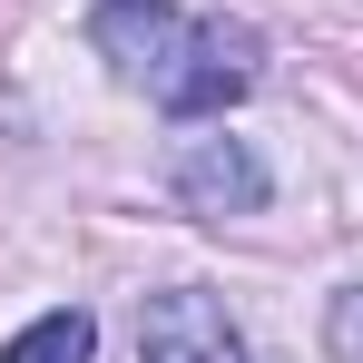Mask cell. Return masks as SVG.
<instances>
[{"label": "cell", "mask_w": 363, "mask_h": 363, "mask_svg": "<svg viewBox=\"0 0 363 363\" xmlns=\"http://www.w3.org/2000/svg\"><path fill=\"white\" fill-rule=\"evenodd\" d=\"M99 50L167 108V118H216V108H236L245 99V40L226 30H206V20H186L177 0H99Z\"/></svg>", "instance_id": "obj_1"}, {"label": "cell", "mask_w": 363, "mask_h": 363, "mask_svg": "<svg viewBox=\"0 0 363 363\" xmlns=\"http://www.w3.org/2000/svg\"><path fill=\"white\" fill-rule=\"evenodd\" d=\"M138 363H245V344H236V324H226L216 295L167 285V295H147V314H138Z\"/></svg>", "instance_id": "obj_2"}, {"label": "cell", "mask_w": 363, "mask_h": 363, "mask_svg": "<svg viewBox=\"0 0 363 363\" xmlns=\"http://www.w3.org/2000/svg\"><path fill=\"white\" fill-rule=\"evenodd\" d=\"M177 196L196 216H255V206H265V157H255L245 138H196L177 157Z\"/></svg>", "instance_id": "obj_3"}, {"label": "cell", "mask_w": 363, "mask_h": 363, "mask_svg": "<svg viewBox=\"0 0 363 363\" xmlns=\"http://www.w3.org/2000/svg\"><path fill=\"white\" fill-rule=\"evenodd\" d=\"M89 354H99V324H89L79 304H60V314H40L0 363H89Z\"/></svg>", "instance_id": "obj_4"}, {"label": "cell", "mask_w": 363, "mask_h": 363, "mask_svg": "<svg viewBox=\"0 0 363 363\" xmlns=\"http://www.w3.org/2000/svg\"><path fill=\"white\" fill-rule=\"evenodd\" d=\"M334 354H344V363H363V285L334 304Z\"/></svg>", "instance_id": "obj_5"}]
</instances>
